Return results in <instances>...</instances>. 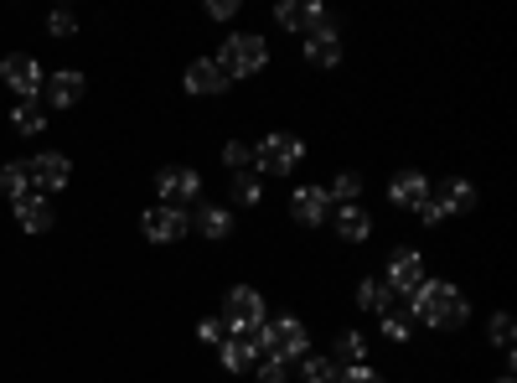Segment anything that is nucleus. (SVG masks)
I'll use <instances>...</instances> for the list:
<instances>
[{"mask_svg":"<svg viewBox=\"0 0 517 383\" xmlns=\"http://www.w3.org/2000/svg\"><path fill=\"white\" fill-rule=\"evenodd\" d=\"M404 306L419 316V321H430V327H440V332H455V327H466V316H471V306H466V296L455 290L450 280H419L409 296H404Z\"/></svg>","mask_w":517,"mask_h":383,"instance_id":"1","label":"nucleus"},{"mask_svg":"<svg viewBox=\"0 0 517 383\" xmlns=\"http://www.w3.org/2000/svg\"><path fill=\"white\" fill-rule=\"evenodd\" d=\"M249 342H254L259 352H269V358H275V363L306 358V347H311V337H306V321H300V316L264 321V327H254V332H249Z\"/></svg>","mask_w":517,"mask_h":383,"instance_id":"2","label":"nucleus"},{"mask_svg":"<svg viewBox=\"0 0 517 383\" xmlns=\"http://www.w3.org/2000/svg\"><path fill=\"white\" fill-rule=\"evenodd\" d=\"M212 63L228 73V83H238V78H254V73L269 63V47H264V37H254V32H233Z\"/></svg>","mask_w":517,"mask_h":383,"instance_id":"3","label":"nucleus"},{"mask_svg":"<svg viewBox=\"0 0 517 383\" xmlns=\"http://www.w3.org/2000/svg\"><path fill=\"white\" fill-rule=\"evenodd\" d=\"M249 156H254V176H290L300 161H306V145L295 135H264Z\"/></svg>","mask_w":517,"mask_h":383,"instance_id":"4","label":"nucleus"},{"mask_svg":"<svg viewBox=\"0 0 517 383\" xmlns=\"http://www.w3.org/2000/svg\"><path fill=\"white\" fill-rule=\"evenodd\" d=\"M218 321L228 327V337H249L254 327H264V296L249 290V285H233L223 296V316Z\"/></svg>","mask_w":517,"mask_h":383,"instance_id":"5","label":"nucleus"},{"mask_svg":"<svg viewBox=\"0 0 517 383\" xmlns=\"http://www.w3.org/2000/svg\"><path fill=\"white\" fill-rule=\"evenodd\" d=\"M156 192H161V208H181V213H187L192 202L202 197V182H197L192 166H171V171L156 176Z\"/></svg>","mask_w":517,"mask_h":383,"instance_id":"6","label":"nucleus"},{"mask_svg":"<svg viewBox=\"0 0 517 383\" xmlns=\"http://www.w3.org/2000/svg\"><path fill=\"white\" fill-rule=\"evenodd\" d=\"M140 228H145L150 244H181V239L192 233V218L181 213V208H145Z\"/></svg>","mask_w":517,"mask_h":383,"instance_id":"7","label":"nucleus"},{"mask_svg":"<svg viewBox=\"0 0 517 383\" xmlns=\"http://www.w3.org/2000/svg\"><path fill=\"white\" fill-rule=\"evenodd\" d=\"M275 21L285 26V32H300V37H311V32H326L331 16L321 0H311V6H300V0H280L275 6Z\"/></svg>","mask_w":517,"mask_h":383,"instance_id":"8","label":"nucleus"},{"mask_svg":"<svg viewBox=\"0 0 517 383\" xmlns=\"http://www.w3.org/2000/svg\"><path fill=\"white\" fill-rule=\"evenodd\" d=\"M0 83H11L21 99H32V94H42L47 78H42V63H37L32 52H11L6 63H0Z\"/></svg>","mask_w":517,"mask_h":383,"instance_id":"9","label":"nucleus"},{"mask_svg":"<svg viewBox=\"0 0 517 383\" xmlns=\"http://www.w3.org/2000/svg\"><path fill=\"white\" fill-rule=\"evenodd\" d=\"M26 176H32V187H42V192H63L73 182V161L57 156V151H42V156L26 161Z\"/></svg>","mask_w":517,"mask_h":383,"instance_id":"10","label":"nucleus"},{"mask_svg":"<svg viewBox=\"0 0 517 383\" xmlns=\"http://www.w3.org/2000/svg\"><path fill=\"white\" fill-rule=\"evenodd\" d=\"M419 280H424L419 249H393V254H388V275H383V285L393 290V296H409Z\"/></svg>","mask_w":517,"mask_h":383,"instance_id":"11","label":"nucleus"},{"mask_svg":"<svg viewBox=\"0 0 517 383\" xmlns=\"http://www.w3.org/2000/svg\"><path fill=\"white\" fill-rule=\"evenodd\" d=\"M228 88V73L212 63V57H197V63L187 68V94H202V99H212V94H223Z\"/></svg>","mask_w":517,"mask_h":383,"instance_id":"12","label":"nucleus"},{"mask_svg":"<svg viewBox=\"0 0 517 383\" xmlns=\"http://www.w3.org/2000/svg\"><path fill=\"white\" fill-rule=\"evenodd\" d=\"M290 213H295V223L316 228V223L331 213V197H326V187H300V192L290 197Z\"/></svg>","mask_w":517,"mask_h":383,"instance_id":"13","label":"nucleus"},{"mask_svg":"<svg viewBox=\"0 0 517 383\" xmlns=\"http://www.w3.org/2000/svg\"><path fill=\"white\" fill-rule=\"evenodd\" d=\"M16 223H21L26 233H47V228L57 223V213H52V202H47L42 192H32V197L16 202Z\"/></svg>","mask_w":517,"mask_h":383,"instance_id":"14","label":"nucleus"},{"mask_svg":"<svg viewBox=\"0 0 517 383\" xmlns=\"http://www.w3.org/2000/svg\"><path fill=\"white\" fill-rule=\"evenodd\" d=\"M388 197H393V208H424V202H430V182H424L419 171H404V176H393Z\"/></svg>","mask_w":517,"mask_h":383,"instance_id":"15","label":"nucleus"},{"mask_svg":"<svg viewBox=\"0 0 517 383\" xmlns=\"http://www.w3.org/2000/svg\"><path fill=\"white\" fill-rule=\"evenodd\" d=\"M42 94H47V104H57V109H73L78 99H83V73H52L47 83H42Z\"/></svg>","mask_w":517,"mask_h":383,"instance_id":"16","label":"nucleus"},{"mask_svg":"<svg viewBox=\"0 0 517 383\" xmlns=\"http://www.w3.org/2000/svg\"><path fill=\"white\" fill-rule=\"evenodd\" d=\"M430 197L445 208V218H450V213H471V208H476V187H471V182H461V176L440 182V192H430Z\"/></svg>","mask_w":517,"mask_h":383,"instance_id":"17","label":"nucleus"},{"mask_svg":"<svg viewBox=\"0 0 517 383\" xmlns=\"http://www.w3.org/2000/svg\"><path fill=\"white\" fill-rule=\"evenodd\" d=\"M192 228L202 233V239H212V244H218V239H228V233H233V213H228V208H212V202H197V218H192Z\"/></svg>","mask_w":517,"mask_h":383,"instance_id":"18","label":"nucleus"},{"mask_svg":"<svg viewBox=\"0 0 517 383\" xmlns=\"http://www.w3.org/2000/svg\"><path fill=\"white\" fill-rule=\"evenodd\" d=\"M306 57H311L316 68H331V63H342V37L331 32V26H326V32H311V37H306Z\"/></svg>","mask_w":517,"mask_h":383,"instance_id":"19","label":"nucleus"},{"mask_svg":"<svg viewBox=\"0 0 517 383\" xmlns=\"http://www.w3.org/2000/svg\"><path fill=\"white\" fill-rule=\"evenodd\" d=\"M337 233H342L347 244H362V239L373 233V218L362 213V202H347V208H337Z\"/></svg>","mask_w":517,"mask_h":383,"instance_id":"20","label":"nucleus"},{"mask_svg":"<svg viewBox=\"0 0 517 383\" xmlns=\"http://www.w3.org/2000/svg\"><path fill=\"white\" fill-rule=\"evenodd\" d=\"M331 363H337V368H357V363H368V337H362V332H337Z\"/></svg>","mask_w":517,"mask_h":383,"instance_id":"21","label":"nucleus"},{"mask_svg":"<svg viewBox=\"0 0 517 383\" xmlns=\"http://www.w3.org/2000/svg\"><path fill=\"white\" fill-rule=\"evenodd\" d=\"M218 347H223V368H228V373H249L254 358H259V347H254L249 337H223Z\"/></svg>","mask_w":517,"mask_h":383,"instance_id":"22","label":"nucleus"},{"mask_svg":"<svg viewBox=\"0 0 517 383\" xmlns=\"http://www.w3.org/2000/svg\"><path fill=\"white\" fill-rule=\"evenodd\" d=\"M393 301H399V296H393V290H388L383 280H362V285H357V306H362V311H373V316H388V311H393Z\"/></svg>","mask_w":517,"mask_h":383,"instance_id":"23","label":"nucleus"},{"mask_svg":"<svg viewBox=\"0 0 517 383\" xmlns=\"http://www.w3.org/2000/svg\"><path fill=\"white\" fill-rule=\"evenodd\" d=\"M0 197H11V202L32 197V176H26V161H6V166H0Z\"/></svg>","mask_w":517,"mask_h":383,"instance_id":"24","label":"nucleus"},{"mask_svg":"<svg viewBox=\"0 0 517 383\" xmlns=\"http://www.w3.org/2000/svg\"><path fill=\"white\" fill-rule=\"evenodd\" d=\"M11 120H16V130H21V135H37V130H47V114H42V104H32V99H21Z\"/></svg>","mask_w":517,"mask_h":383,"instance_id":"25","label":"nucleus"},{"mask_svg":"<svg viewBox=\"0 0 517 383\" xmlns=\"http://www.w3.org/2000/svg\"><path fill=\"white\" fill-rule=\"evenodd\" d=\"M259 197H264L259 176H254V171H233V202H243V208H254Z\"/></svg>","mask_w":517,"mask_h":383,"instance_id":"26","label":"nucleus"},{"mask_svg":"<svg viewBox=\"0 0 517 383\" xmlns=\"http://www.w3.org/2000/svg\"><path fill=\"white\" fill-rule=\"evenodd\" d=\"M300 378H306V383H337V378H342V368L331 363V358H306V368H300Z\"/></svg>","mask_w":517,"mask_h":383,"instance_id":"27","label":"nucleus"},{"mask_svg":"<svg viewBox=\"0 0 517 383\" xmlns=\"http://www.w3.org/2000/svg\"><path fill=\"white\" fill-rule=\"evenodd\" d=\"M326 197H331V202H342V208H347V202H357V197H362V182H357L352 171H342L337 182L326 187Z\"/></svg>","mask_w":517,"mask_h":383,"instance_id":"28","label":"nucleus"},{"mask_svg":"<svg viewBox=\"0 0 517 383\" xmlns=\"http://www.w3.org/2000/svg\"><path fill=\"white\" fill-rule=\"evenodd\" d=\"M223 161H228L233 171H254V156H249V145H238V140H228V145H223Z\"/></svg>","mask_w":517,"mask_h":383,"instance_id":"29","label":"nucleus"},{"mask_svg":"<svg viewBox=\"0 0 517 383\" xmlns=\"http://www.w3.org/2000/svg\"><path fill=\"white\" fill-rule=\"evenodd\" d=\"M47 32H52V37H73V32H78V16H73V11H52V16H47Z\"/></svg>","mask_w":517,"mask_h":383,"instance_id":"30","label":"nucleus"},{"mask_svg":"<svg viewBox=\"0 0 517 383\" xmlns=\"http://www.w3.org/2000/svg\"><path fill=\"white\" fill-rule=\"evenodd\" d=\"M383 337H388V342H409V316L388 311V316H383Z\"/></svg>","mask_w":517,"mask_h":383,"instance_id":"31","label":"nucleus"},{"mask_svg":"<svg viewBox=\"0 0 517 383\" xmlns=\"http://www.w3.org/2000/svg\"><path fill=\"white\" fill-rule=\"evenodd\" d=\"M337 383H388L378 368H368V363H357V368H342V378Z\"/></svg>","mask_w":517,"mask_h":383,"instance_id":"32","label":"nucleus"},{"mask_svg":"<svg viewBox=\"0 0 517 383\" xmlns=\"http://www.w3.org/2000/svg\"><path fill=\"white\" fill-rule=\"evenodd\" d=\"M492 342H497V347H512V316H507V311L492 316Z\"/></svg>","mask_w":517,"mask_h":383,"instance_id":"33","label":"nucleus"},{"mask_svg":"<svg viewBox=\"0 0 517 383\" xmlns=\"http://www.w3.org/2000/svg\"><path fill=\"white\" fill-rule=\"evenodd\" d=\"M290 373H285V363H275V358H264L259 363V383H285Z\"/></svg>","mask_w":517,"mask_h":383,"instance_id":"34","label":"nucleus"},{"mask_svg":"<svg viewBox=\"0 0 517 383\" xmlns=\"http://www.w3.org/2000/svg\"><path fill=\"white\" fill-rule=\"evenodd\" d=\"M197 337H202V342H223V337H228V327H223L218 316H212V321H202V327H197Z\"/></svg>","mask_w":517,"mask_h":383,"instance_id":"35","label":"nucleus"},{"mask_svg":"<svg viewBox=\"0 0 517 383\" xmlns=\"http://www.w3.org/2000/svg\"><path fill=\"white\" fill-rule=\"evenodd\" d=\"M212 16H218V21H228V16H238V0H212Z\"/></svg>","mask_w":517,"mask_h":383,"instance_id":"36","label":"nucleus"},{"mask_svg":"<svg viewBox=\"0 0 517 383\" xmlns=\"http://www.w3.org/2000/svg\"><path fill=\"white\" fill-rule=\"evenodd\" d=\"M419 218H424V223H440V218H445V208H440V202L430 197V202H424V208H419Z\"/></svg>","mask_w":517,"mask_h":383,"instance_id":"37","label":"nucleus"},{"mask_svg":"<svg viewBox=\"0 0 517 383\" xmlns=\"http://www.w3.org/2000/svg\"><path fill=\"white\" fill-rule=\"evenodd\" d=\"M497 383H512V373H502V378H497Z\"/></svg>","mask_w":517,"mask_h":383,"instance_id":"38","label":"nucleus"}]
</instances>
